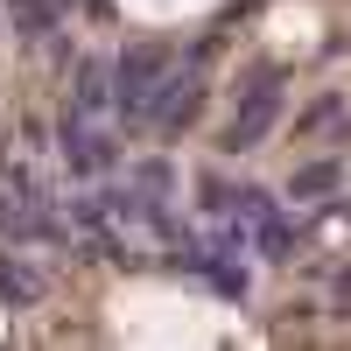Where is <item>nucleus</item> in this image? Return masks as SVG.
I'll return each mask as SVG.
<instances>
[{
  "mask_svg": "<svg viewBox=\"0 0 351 351\" xmlns=\"http://www.w3.org/2000/svg\"><path fill=\"white\" fill-rule=\"evenodd\" d=\"M204 99H211V84H204L197 71H183V77H169V84H162V99H155V112H148V120H155L162 134H183V127H197Z\"/></svg>",
  "mask_w": 351,
  "mask_h": 351,
  "instance_id": "nucleus-4",
  "label": "nucleus"
},
{
  "mask_svg": "<svg viewBox=\"0 0 351 351\" xmlns=\"http://www.w3.org/2000/svg\"><path fill=\"white\" fill-rule=\"evenodd\" d=\"M64 162H71V176H106L112 162H120V141H112L106 127H92L84 112H64Z\"/></svg>",
  "mask_w": 351,
  "mask_h": 351,
  "instance_id": "nucleus-3",
  "label": "nucleus"
},
{
  "mask_svg": "<svg viewBox=\"0 0 351 351\" xmlns=\"http://www.w3.org/2000/svg\"><path fill=\"white\" fill-rule=\"evenodd\" d=\"M106 106H112V64H99V56H84V64H77V84H71V112H84V120H99Z\"/></svg>",
  "mask_w": 351,
  "mask_h": 351,
  "instance_id": "nucleus-5",
  "label": "nucleus"
},
{
  "mask_svg": "<svg viewBox=\"0 0 351 351\" xmlns=\"http://www.w3.org/2000/svg\"><path fill=\"white\" fill-rule=\"evenodd\" d=\"M324 190H337V162H309V169H295V183H288V197H324Z\"/></svg>",
  "mask_w": 351,
  "mask_h": 351,
  "instance_id": "nucleus-8",
  "label": "nucleus"
},
{
  "mask_svg": "<svg viewBox=\"0 0 351 351\" xmlns=\"http://www.w3.org/2000/svg\"><path fill=\"white\" fill-rule=\"evenodd\" d=\"M274 120H281V84H274V77H253L246 99H239V112L225 120V141H218V148H225V155H246V148H260V141L274 134Z\"/></svg>",
  "mask_w": 351,
  "mask_h": 351,
  "instance_id": "nucleus-2",
  "label": "nucleus"
},
{
  "mask_svg": "<svg viewBox=\"0 0 351 351\" xmlns=\"http://www.w3.org/2000/svg\"><path fill=\"white\" fill-rule=\"evenodd\" d=\"M0 302L36 309V302H43V274L28 267V260H0Z\"/></svg>",
  "mask_w": 351,
  "mask_h": 351,
  "instance_id": "nucleus-6",
  "label": "nucleus"
},
{
  "mask_svg": "<svg viewBox=\"0 0 351 351\" xmlns=\"http://www.w3.org/2000/svg\"><path fill=\"white\" fill-rule=\"evenodd\" d=\"M253 239L267 246V260H288V246H295V232H288V218H281V211H267V218L253 225Z\"/></svg>",
  "mask_w": 351,
  "mask_h": 351,
  "instance_id": "nucleus-9",
  "label": "nucleus"
},
{
  "mask_svg": "<svg viewBox=\"0 0 351 351\" xmlns=\"http://www.w3.org/2000/svg\"><path fill=\"white\" fill-rule=\"evenodd\" d=\"M169 77H176V49L169 43H127L120 64H112V106H120L127 120H148Z\"/></svg>",
  "mask_w": 351,
  "mask_h": 351,
  "instance_id": "nucleus-1",
  "label": "nucleus"
},
{
  "mask_svg": "<svg viewBox=\"0 0 351 351\" xmlns=\"http://www.w3.org/2000/svg\"><path fill=\"white\" fill-rule=\"evenodd\" d=\"M337 112H344V99H337V92H330V99H316V106L302 112V120H295V134H316V127H330Z\"/></svg>",
  "mask_w": 351,
  "mask_h": 351,
  "instance_id": "nucleus-10",
  "label": "nucleus"
},
{
  "mask_svg": "<svg viewBox=\"0 0 351 351\" xmlns=\"http://www.w3.org/2000/svg\"><path fill=\"white\" fill-rule=\"evenodd\" d=\"M8 21H14V36H43V28L56 21L49 0H8Z\"/></svg>",
  "mask_w": 351,
  "mask_h": 351,
  "instance_id": "nucleus-7",
  "label": "nucleus"
}]
</instances>
